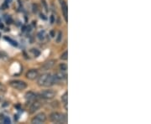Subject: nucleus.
Masks as SVG:
<instances>
[{
	"label": "nucleus",
	"mask_w": 151,
	"mask_h": 124,
	"mask_svg": "<svg viewBox=\"0 0 151 124\" xmlns=\"http://www.w3.org/2000/svg\"><path fill=\"white\" fill-rule=\"evenodd\" d=\"M37 83L40 86H44V87H49L56 84L60 81L57 78L56 75L52 76L50 73H45L41 76H39L37 78Z\"/></svg>",
	"instance_id": "nucleus-1"
},
{
	"label": "nucleus",
	"mask_w": 151,
	"mask_h": 124,
	"mask_svg": "<svg viewBox=\"0 0 151 124\" xmlns=\"http://www.w3.org/2000/svg\"><path fill=\"white\" fill-rule=\"evenodd\" d=\"M50 122H52L54 123H66L67 117L64 113L54 112L50 115Z\"/></svg>",
	"instance_id": "nucleus-2"
},
{
	"label": "nucleus",
	"mask_w": 151,
	"mask_h": 124,
	"mask_svg": "<svg viewBox=\"0 0 151 124\" xmlns=\"http://www.w3.org/2000/svg\"><path fill=\"white\" fill-rule=\"evenodd\" d=\"M9 85L11 87H13L15 90H19V91H22L27 88V84L23 81H19V80H14V81H11L9 82Z\"/></svg>",
	"instance_id": "nucleus-3"
},
{
	"label": "nucleus",
	"mask_w": 151,
	"mask_h": 124,
	"mask_svg": "<svg viewBox=\"0 0 151 124\" xmlns=\"http://www.w3.org/2000/svg\"><path fill=\"white\" fill-rule=\"evenodd\" d=\"M47 119V116L45 113H40L35 115L31 120V123L33 124H41L44 123Z\"/></svg>",
	"instance_id": "nucleus-4"
},
{
	"label": "nucleus",
	"mask_w": 151,
	"mask_h": 124,
	"mask_svg": "<svg viewBox=\"0 0 151 124\" xmlns=\"http://www.w3.org/2000/svg\"><path fill=\"white\" fill-rule=\"evenodd\" d=\"M55 95H56L55 92L53 90H50V89L45 90L43 92H40V97H42L43 99H45V100H51L55 97Z\"/></svg>",
	"instance_id": "nucleus-5"
},
{
	"label": "nucleus",
	"mask_w": 151,
	"mask_h": 124,
	"mask_svg": "<svg viewBox=\"0 0 151 124\" xmlns=\"http://www.w3.org/2000/svg\"><path fill=\"white\" fill-rule=\"evenodd\" d=\"M26 78L30 80V81H34L35 79H37L38 76H39V71L36 69H31V70H28L27 73H26Z\"/></svg>",
	"instance_id": "nucleus-6"
},
{
	"label": "nucleus",
	"mask_w": 151,
	"mask_h": 124,
	"mask_svg": "<svg viewBox=\"0 0 151 124\" xmlns=\"http://www.w3.org/2000/svg\"><path fill=\"white\" fill-rule=\"evenodd\" d=\"M55 64V59H49V60H46L43 65H42V66H41V69H42V70H50L51 68H53Z\"/></svg>",
	"instance_id": "nucleus-7"
},
{
	"label": "nucleus",
	"mask_w": 151,
	"mask_h": 124,
	"mask_svg": "<svg viewBox=\"0 0 151 124\" xmlns=\"http://www.w3.org/2000/svg\"><path fill=\"white\" fill-rule=\"evenodd\" d=\"M40 108H41V103L40 102H37V101H34L31 104V106H30V108H29V113L31 114L35 113Z\"/></svg>",
	"instance_id": "nucleus-8"
},
{
	"label": "nucleus",
	"mask_w": 151,
	"mask_h": 124,
	"mask_svg": "<svg viewBox=\"0 0 151 124\" xmlns=\"http://www.w3.org/2000/svg\"><path fill=\"white\" fill-rule=\"evenodd\" d=\"M60 5H61V9H62V13H63V16L65 18V21H67V4L65 2V0H60Z\"/></svg>",
	"instance_id": "nucleus-9"
},
{
	"label": "nucleus",
	"mask_w": 151,
	"mask_h": 124,
	"mask_svg": "<svg viewBox=\"0 0 151 124\" xmlns=\"http://www.w3.org/2000/svg\"><path fill=\"white\" fill-rule=\"evenodd\" d=\"M36 96L37 95L35 93H34L32 92H29L25 94V98L29 102H34V101L36 100Z\"/></svg>",
	"instance_id": "nucleus-10"
},
{
	"label": "nucleus",
	"mask_w": 151,
	"mask_h": 124,
	"mask_svg": "<svg viewBox=\"0 0 151 124\" xmlns=\"http://www.w3.org/2000/svg\"><path fill=\"white\" fill-rule=\"evenodd\" d=\"M61 101H62V103L65 106V108H67V102H68V93H67V92H65L61 96Z\"/></svg>",
	"instance_id": "nucleus-11"
},
{
	"label": "nucleus",
	"mask_w": 151,
	"mask_h": 124,
	"mask_svg": "<svg viewBox=\"0 0 151 124\" xmlns=\"http://www.w3.org/2000/svg\"><path fill=\"white\" fill-rule=\"evenodd\" d=\"M60 59L62 60H67V59H68V52L65 51L63 54L60 55Z\"/></svg>",
	"instance_id": "nucleus-12"
},
{
	"label": "nucleus",
	"mask_w": 151,
	"mask_h": 124,
	"mask_svg": "<svg viewBox=\"0 0 151 124\" xmlns=\"http://www.w3.org/2000/svg\"><path fill=\"white\" fill-rule=\"evenodd\" d=\"M60 70H61V71H63V72H66V70H67V65H65V64H60Z\"/></svg>",
	"instance_id": "nucleus-13"
},
{
	"label": "nucleus",
	"mask_w": 151,
	"mask_h": 124,
	"mask_svg": "<svg viewBox=\"0 0 151 124\" xmlns=\"http://www.w3.org/2000/svg\"><path fill=\"white\" fill-rule=\"evenodd\" d=\"M4 39H5L7 41H9L11 44H13V45H14V46H17V45H18V44H17L16 41H14V40L11 39L10 38H8V37H5V38H4Z\"/></svg>",
	"instance_id": "nucleus-14"
},
{
	"label": "nucleus",
	"mask_w": 151,
	"mask_h": 124,
	"mask_svg": "<svg viewBox=\"0 0 151 124\" xmlns=\"http://www.w3.org/2000/svg\"><path fill=\"white\" fill-rule=\"evenodd\" d=\"M38 38L40 39V40H43L45 39V31H41L38 34Z\"/></svg>",
	"instance_id": "nucleus-15"
},
{
	"label": "nucleus",
	"mask_w": 151,
	"mask_h": 124,
	"mask_svg": "<svg viewBox=\"0 0 151 124\" xmlns=\"http://www.w3.org/2000/svg\"><path fill=\"white\" fill-rule=\"evenodd\" d=\"M32 52H33V54H34V55H35V57H38V56L40 54V52L37 49H32Z\"/></svg>",
	"instance_id": "nucleus-16"
},
{
	"label": "nucleus",
	"mask_w": 151,
	"mask_h": 124,
	"mask_svg": "<svg viewBox=\"0 0 151 124\" xmlns=\"http://www.w3.org/2000/svg\"><path fill=\"white\" fill-rule=\"evenodd\" d=\"M61 39H62V33L60 32L59 34H58V37L56 39V42H57V43H60V40H61Z\"/></svg>",
	"instance_id": "nucleus-17"
},
{
	"label": "nucleus",
	"mask_w": 151,
	"mask_h": 124,
	"mask_svg": "<svg viewBox=\"0 0 151 124\" xmlns=\"http://www.w3.org/2000/svg\"><path fill=\"white\" fill-rule=\"evenodd\" d=\"M4 123H11V121L9 118H8V117H5L4 119Z\"/></svg>",
	"instance_id": "nucleus-18"
},
{
	"label": "nucleus",
	"mask_w": 151,
	"mask_h": 124,
	"mask_svg": "<svg viewBox=\"0 0 151 124\" xmlns=\"http://www.w3.org/2000/svg\"><path fill=\"white\" fill-rule=\"evenodd\" d=\"M50 23H51V24L54 23V16H53V15L50 17Z\"/></svg>",
	"instance_id": "nucleus-19"
},
{
	"label": "nucleus",
	"mask_w": 151,
	"mask_h": 124,
	"mask_svg": "<svg viewBox=\"0 0 151 124\" xmlns=\"http://www.w3.org/2000/svg\"><path fill=\"white\" fill-rule=\"evenodd\" d=\"M40 18H41V19L43 18L44 19H47V18H46V17H45V15H44V14H40Z\"/></svg>",
	"instance_id": "nucleus-20"
},
{
	"label": "nucleus",
	"mask_w": 151,
	"mask_h": 124,
	"mask_svg": "<svg viewBox=\"0 0 151 124\" xmlns=\"http://www.w3.org/2000/svg\"><path fill=\"white\" fill-rule=\"evenodd\" d=\"M2 88H3V86H2V85L0 84V90H2Z\"/></svg>",
	"instance_id": "nucleus-21"
}]
</instances>
